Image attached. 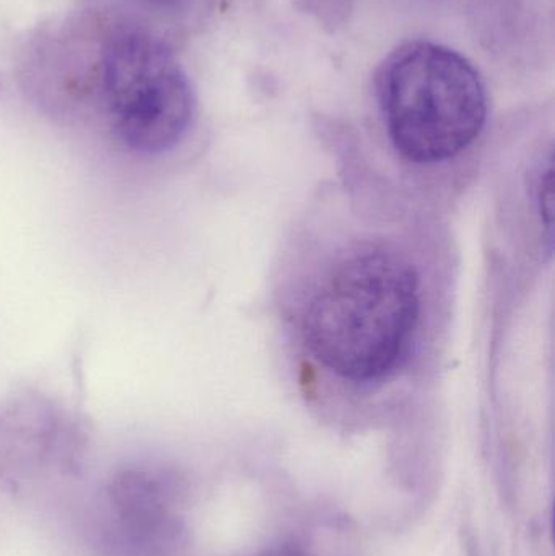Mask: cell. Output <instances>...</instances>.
Here are the masks:
<instances>
[{"label": "cell", "mask_w": 555, "mask_h": 556, "mask_svg": "<svg viewBox=\"0 0 555 556\" xmlns=\"http://www.w3.org/2000/svg\"><path fill=\"white\" fill-rule=\"evenodd\" d=\"M101 87L111 126L134 152H166L191 124L194 97L185 68L142 29L111 36L101 62Z\"/></svg>", "instance_id": "obj_3"}, {"label": "cell", "mask_w": 555, "mask_h": 556, "mask_svg": "<svg viewBox=\"0 0 555 556\" xmlns=\"http://www.w3.org/2000/svg\"><path fill=\"white\" fill-rule=\"evenodd\" d=\"M149 2L155 3V5H173V3L179 2V0H149Z\"/></svg>", "instance_id": "obj_4"}, {"label": "cell", "mask_w": 555, "mask_h": 556, "mask_svg": "<svg viewBox=\"0 0 555 556\" xmlns=\"http://www.w3.org/2000/svg\"><path fill=\"white\" fill-rule=\"evenodd\" d=\"M377 94L394 149L420 165L455 159L488 119V94L475 65L432 41L394 49L378 68Z\"/></svg>", "instance_id": "obj_2"}, {"label": "cell", "mask_w": 555, "mask_h": 556, "mask_svg": "<svg viewBox=\"0 0 555 556\" xmlns=\"http://www.w3.org/2000/svg\"><path fill=\"white\" fill-rule=\"evenodd\" d=\"M419 316L416 269L391 251L370 248L341 261L313 293L303 340L339 378L378 381L406 358Z\"/></svg>", "instance_id": "obj_1"}]
</instances>
